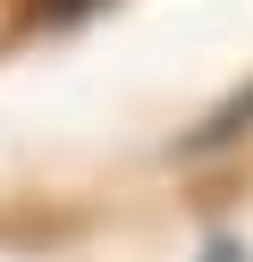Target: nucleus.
Masks as SVG:
<instances>
[{
	"instance_id": "obj_1",
	"label": "nucleus",
	"mask_w": 253,
	"mask_h": 262,
	"mask_svg": "<svg viewBox=\"0 0 253 262\" xmlns=\"http://www.w3.org/2000/svg\"><path fill=\"white\" fill-rule=\"evenodd\" d=\"M202 262H245V254H236V245H211V254H202Z\"/></svg>"
}]
</instances>
